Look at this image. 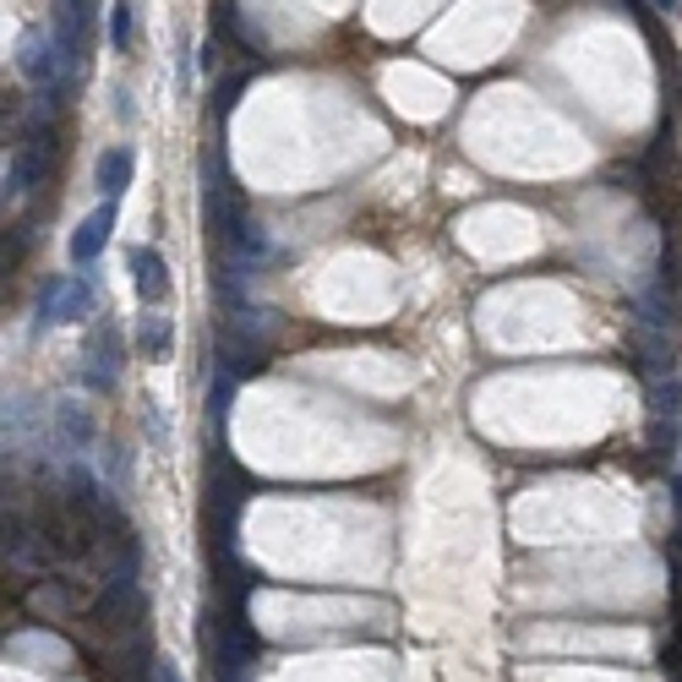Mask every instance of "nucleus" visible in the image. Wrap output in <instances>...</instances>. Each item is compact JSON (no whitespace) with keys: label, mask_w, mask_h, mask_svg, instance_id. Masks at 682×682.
<instances>
[{"label":"nucleus","mask_w":682,"mask_h":682,"mask_svg":"<svg viewBox=\"0 0 682 682\" xmlns=\"http://www.w3.org/2000/svg\"><path fill=\"white\" fill-rule=\"evenodd\" d=\"M169 339H175V322L169 317H142L136 322V344H142L147 361H164L169 355Z\"/></svg>","instance_id":"1a4fd4ad"},{"label":"nucleus","mask_w":682,"mask_h":682,"mask_svg":"<svg viewBox=\"0 0 682 682\" xmlns=\"http://www.w3.org/2000/svg\"><path fill=\"white\" fill-rule=\"evenodd\" d=\"M55 431H61V448H99V420L77 399H61L55 405Z\"/></svg>","instance_id":"0eeeda50"},{"label":"nucleus","mask_w":682,"mask_h":682,"mask_svg":"<svg viewBox=\"0 0 682 682\" xmlns=\"http://www.w3.org/2000/svg\"><path fill=\"white\" fill-rule=\"evenodd\" d=\"M628 6H634V11H639V16H645V11H650V0H628Z\"/></svg>","instance_id":"f8f14e48"},{"label":"nucleus","mask_w":682,"mask_h":682,"mask_svg":"<svg viewBox=\"0 0 682 682\" xmlns=\"http://www.w3.org/2000/svg\"><path fill=\"white\" fill-rule=\"evenodd\" d=\"M94 317V278L88 273H50L38 300H33V333H50L61 322H88Z\"/></svg>","instance_id":"f257e3e1"},{"label":"nucleus","mask_w":682,"mask_h":682,"mask_svg":"<svg viewBox=\"0 0 682 682\" xmlns=\"http://www.w3.org/2000/svg\"><path fill=\"white\" fill-rule=\"evenodd\" d=\"M132 33H136V0H110V22H105V38L116 55L132 50Z\"/></svg>","instance_id":"6e6552de"},{"label":"nucleus","mask_w":682,"mask_h":682,"mask_svg":"<svg viewBox=\"0 0 682 682\" xmlns=\"http://www.w3.org/2000/svg\"><path fill=\"white\" fill-rule=\"evenodd\" d=\"M127 268H132V289L142 306H158V300L169 295V263H164L158 246H132Z\"/></svg>","instance_id":"39448f33"},{"label":"nucleus","mask_w":682,"mask_h":682,"mask_svg":"<svg viewBox=\"0 0 682 682\" xmlns=\"http://www.w3.org/2000/svg\"><path fill=\"white\" fill-rule=\"evenodd\" d=\"M136 175V153L121 142V147H105L99 158H94V186L105 191V197H121L127 186H132Z\"/></svg>","instance_id":"423d86ee"},{"label":"nucleus","mask_w":682,"mask_h":682,"mask_svg":"<svg viewBox=\"0 0 682 682\" xmlns=\"http://www.w3.org/2000/svg\"><path fill=\"white\" fill-rule=\"evenodd\" d=\"M121 366H127V339L110 317H99V328L82 344V383L94 394H116L121 388Z\"/></svg>","instance_id":"7ed1b4c3"},{"label":"nucleus","mask_w":682,"mask_h":682,"mask_svg":"<svg viewBox=\"0 0 682 682\" xmlns=\"http://www.w3.org/2000/svg\"><path fill=\"white\" fill-rule=\"evenodd\" d=\"M16 72H22V82H33L38 94H61L66 82H72V72H66V55H61V38L55 33H44V28H22L16 33Z\"/></svg>","instance_id":"f03ea898"},{"label":"nucleus","mask_w":682,"mask_h":682,"mask_svg":"<svg viewBox=\"0 0 682 682\" xmlns=\"http://www.w3.org/2000/svg\"><path fill=\"white\" fill-rule=\"evenodd\" d=\"M650 6H656V11H667V16L678 11V0H650Z\"/></svg>","instance_id":"9b49d317"},{"label":"nucleus","mask_w":682,"mask_h":682,"mask_svg":"<svg viewBox=\"0 0 682 682\" xmlns=\"http://www.w3.org/2000/svg\"><path fill=\"white\" fill-rule=\"evenodd\" d=\"M682 448V442H678ZM667 486H672V497H678V514H682V475H667Z\"/></svg>","instance_id":"9d476101"},{"label":"nucleus","mask_w":682,"mask_h":682,"mask_svg":"<svg viewBox=\"0 0 682 682\" xmlns=\"http://www.w3.org/2000/svg\"><path fill=\"white\" fill-rule=\"evenodd\" d=\"M116 202H121V197H105V208H94V213L77 224V235H72V263H77V268L99 263V252L110 246V235H116Z\"/></svg>","instance_id":"20e7f679"}]
</instances>
